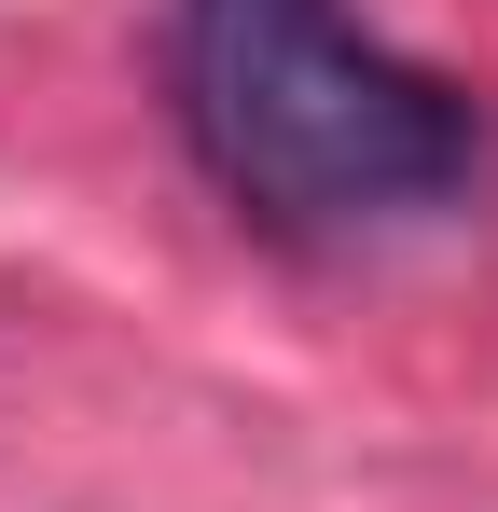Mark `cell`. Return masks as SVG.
<instances>
[{
	"label": "cell",
	"instance_id": "cell-1",
	"mask_svg": "<svg viewBox=\"0 0 498 512\" xmlns=\"http://www.w3.org/2000/svg\"><path fill=\"white\" fill-rule=\"evenodd\" d=\"M166 111L194 180L277 250H388L457 222L498 125L360 0H166Z\"/></svg>",
	"mask_w": 498,
	"mask_h": 512
}]
</instances>
